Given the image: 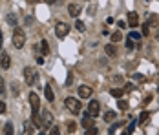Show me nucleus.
<instances>
[{"instance_id":"1","label":"nucleus","mask_w":159,"mask_h":135,"mask_svg":"<svg viewBox=\"0 0 159 135\" xmlns=\"http://www.w3.org/2000/svg\"><path fill=\"white\" fill-rule=\"evenodd\" d=\"M24 44H26V33L20 29V28H16L13 31V46L20 49V47H24Z\"/></svg>"},{"instance_id":"2","label":"nucleus","mask_w":159,"mask_h":135,"mask_svg":"<svg viewBox=\"0 0 159 135\" xmlns=\"http://www.w3.org/2000/svg\"><path fill=\"white\" fill-rule=\"evenodd\" d=\"M66 108H68L71 113H80L82 104L79 102V99H75V97H68V99H66Z\"/></svg>"},{"instance_id":"3","label":"nucleus","mask_w":159,"mask_h":135,"mask_svg":"<svg viewBox=\"0 0 159 135\" xmlns=\"http://www.w3.org/2000/svg\"><path fill=\"white\" fill-rule=\"evenodd\" d=\"M68 33H70V26H68L66 22H57V24H55V35H57L59 38H64Z\"/></svg>"},{"instance_id":"4","label":"nucleus","mask_w":159,"mask_h":135,"mask_svg":"<svg viewBox=\"0 0 159 135\" xmlns=\"http://www.w3.org/2000/svg\"><path fill=\"white\" fill-rule=\"evenodd\" d=\"M24 79H26V82H28L30 86H33V84L37 82L39 75H37V71H35L33 68H24Z\"/></svg>"},{"instance_id":"5","label":"nucleus","mask_w":159,"mask_h":135,"mask_svg":"<svg viewBox=\"0 0 159 135\" xmlns=\"http://www.w3.org/2000/svg\"><path fill=\"white\" fill-rule=\"evenodd\" d=\"M30 106H31L33 113H39V110H40V99H39L37 93H30Z\"/></svg>"},{"instance_id":"6","label":"nucleus","mask_w":159,"mask_h":135,"mask_svg":"<svg viewBox=\"0 0 159 135\" xmlns=\"http://www.w3.org/2000/svg\"><path fill=\"white\" fill-rule=\"evenodd\" d=\"M86 113H88L90 117H97V115H99V101H90Z\"/></svg>"},{"instance_id":"7","label":"nucleus","mask_w":159,"mask_h":135,"mask_svg":"<svg viewBox=\"0 0 159 135\" xmlns=\"http://www.w3.org/2000/svg\"><path fill=\"white\" fill-rule=\"evenodd\" d=\"M92 93H93V90L90 88V86H86V84H82L79 88V97L80 99H88V97H92Z\"/></svg>"},{"instance_id":"8","label":"nucleus","mask_w":159,"mask_h":135,"mask_svg":"<svg viewBox=\"0 0 159 135\" xmlns=\"http://www.w3.org/2000/svg\"><path fill=\"white\" fill-rule=\"evenodd\" d=\"M51 124H53V115L49 113L48 110H44V111H42V128H44V126H49V128H51Z\"/></svg>"},{"instance_id":"9","label":"nucleus","mask_w":159,"mask_h":135,"mask_svg":"<svg viewBox=\"0 0 159 135\" xmlns=\"http://www.w3.org/2000/svg\"><path fill=\"white\" fill-rule=\"evenodd\" d=\"M128 26H130V28H135V26H139V15H137L135 11L128 13Z\"/></svg>"},{"instance_id":"10","label":"nucleus","mask_w":159,"mask_h":135,"mask_svg":"<svg viewBox=\"0 0 159 135\" xmlns=\"http://www.w3.org/2000/svg\"><path fill=\"white\" fill-rule=\"evenodd\" d=\"M0 66H2L4 70H7V68L11 66V59H9V55H7L6 51H2V55H0Z\"/></svg>"},{"instance_id":"11","label":"nucleus","mask_w":159,"mask_h":135,"mask_svg":"<svg viewBox=\"0 0 159 135\" xmlns=\"http://www.w3.org/2000/svg\"><path fill=\"white\" fill-rule=\"evenodd\" d=\"M80 11H82V7H80L79 4H70V6H68V13L71 16H79Z\"/></svg>"},{"instance_id":"12","label":"nucleus","mask_w":159,"mask_h":135,"mask_svg":"<svg viewBox=\"0 0 159 135\" xmlns=\"http://www.w3.org/2000/svg\"><path fill=\"white\" fill-rule=\"evenodd\" d=\"M22 135H33V126L28 122V120L22 124Z\"/></svg>"},{"instance_id":"13","label":"nucleus","mask_w":159,"mask_h":135,"mask_svg":"<svg viewBox=\"0 0 159 135\" xmlns=\"http://www.w3.org/2000/svg\"><path fill=\"white\" fill-rule=\"evenodd\" d=\"M44 95H46V99H48L49 102L55 101V93H53V90H51V86H46V88H44Z\"/></svg>"},{"instance_id":"14","label":"nucleus","mask_w":159,"mask_h":135,"mask_svg":"<svg viewBox=\"0 0 159 135\" xmlns=\"http://www.w3.org/2000/svg\"><path fill=\"white\" fill-rule=\"evenodd\" d=\"M92 126H93V117L88 115V117L82 119V128H84V130H88V128H92Z\"/></svg>"},{"instance_id":"15","label":"nucleus","mask_w":159,"mask_h":135,"mask_svg":"<svg viewBox=\"0 0 159 135\" xmlns=\"http://www.w3.org/2000/svg\"><path fill=\"white\" fill-rule=\"evenodd\" d=\"M104 51H106V55H108V57H115V53H117V49H115V46H113V44H106Z\"/></svg>"},{"instance_id":"16","label":"nucleus","mask_w":159,"mask_h":135,"mask_svg":"<svg viewBox=\"0 0 159 135\" xmlns=\"http://www.w3.org/2000/svg\"><path fill=\"white\" fill-rule=\"evenodd\" d=\"M31 119H33V124H35L37 128H40V130H42V119H40V115H39V113H33Z\"/></svg>"},{"instance_id":"17","label":"nucleus","mask_w":159,"mask_h":135,"mask_svg":"<svg viewBox=\"0 0 159 135\" xmlns=\"http://www.w3.org/2000/svg\"><path fill=\"white\" fill-rule=\"evenodd\" d=\"M4 135H13V124H11V122H6V126H4Z\"/></svg>"},{"instance_id":"18","label":"nucleus","mask_w":159,"mask_h":135,"mask_svg":"<svg viewBox=\"0 0 159 135\" xmlns=\"http://www.w3.org/2000/svg\"><path fill=\"white\" fill-rule=\"evenodd\" d=\"M115 117H117V115H115V111H106V113H104V120H106V122H111V120L115 119Z\"/></svg>"},{"instance_id":"19","label":"nucleus","mask_w":159,"mask_h":135,"mask_svg":"<svg viewBox=\"0 0 159 135\" xmlns=\"http://www.w3.org/2000/svg\"><path fill=\"white\" fill-rule=\"evenodd\" d=\"M150 117V111H141V115H139V124H144L146 120Z\"/></svg>"},{"instance_id":"20","label":"nucleus","mask_w":159,"mask_h":135,"mask_svg":"<svg viewBox=\"0 0 159 135\" xmlns=\"http://www.w3.org/2000/svg\"><path fill=\"white\" fill-rule=\"evenodd\" d=\"M121 38H123L121 31H115V33H111V42H113V44H115V42H121Z\"/></svg>"},{"instance_id":"21","label":"nucleus","mask_w":159,"mask_h":135,"mask_svg":"<svg viewBox=\"0 0 159 135\" xmlns=\"http://www.w3.org/2000/svg\"><path fill=\"white\" fill-rule=\"evenodd\" d=\"M40 51H42V55H48V53H49V46H48L46 40H42V42H40Z\"/></svg>"},{"instance_id":"22","label":"nucleus","mask_w":159,"mask_h":135,"mask_svg":"<svg viewBox=\"0 0 159 135\" xmlns=\"http://www.w3.org/2000/svg\"><path fill=\"white\" fill-rule=\"evenodd\" d=\"M113 97H123V93H125V90H121V88H113V90L110 91Z\"/></svg>"},{"instance_id":"23","label":"nucleus","mask_w":159,"mask_h":135,"mask_svg":"<svg viewBox=\"0 0 159 135\" xmlns=\"http://www.w3.org/2000/svg\"><path fill=\"white\" fill-rule=\"evenodd\" d=\"M121 126H123V122H115V124L111 126L110 130H108V133H110V135H113V133H115V130H117V128H121Z\"/></svg>"},{"instance_id":"24","label":"nucleus","mask_w":159,"mask_h":135,"mask_svg":"<svg viewBox=\"0 0 159 135\" xmlns=\"http://www.w3.org/2000/svg\"><path fill=\"white\" fill-rule=\"evenodd\" d=\"M128 38H132V40H139V38H141V35H139L137 31H130V35H128Z\"/></svg>"},{"instance_id":"25","label":"nucleus","mask_w":159,"mask_h":135,"mask_svg":"<svg viewBox=\"0 0 159 135\" xmlns=\"http://www.w3.org/2000/svg\"><path fill=\"white\" fill-rule=\"evenodd\" d=\"M75 130H77V124H75L73 120H70V122H68V132H70V133H73Z\"/></svg>"},{"instance_id":"26","label":"nucleus","mask_w":159,"mask_h":135,"mask_svg":"<svg viewBox=\"0 0 159 135\" xmlns=\"http://www.w3.org/2000/svg\"><path fill=\"white\" fill-rule=\"evenodd\" d=\"M135 124H137V120H132L130 124H128V128H126V133L130 135L132 132H134V128H135Z\"/></svg>"},{"instance_id":"27","label":"nucleus","mask_w":159,"mask_h":135,"mask_svg":"<svg viewBox=\"0 0 159 135\" xmlns=\"http://www.w3.org/2000/svg\"><path fill=\"white\" fill-rule=\"evenodd\" d=\"M97 132H99V130H97L95 126H92V128H88L84 133H86V135H97Z\"/></svg>"},{"instance_id":"28","label":"nucleus","mask_w":159,"mask_h":135,"mask_svg":"<svg viewBox=\"0 0 159 135\" xmlns=\"http://www.w3.org/2000/svg\"><path fill=\"white\" fill-rule=\"evenodd\" d=\"M119 110H123V111H125V110H128V102H126V101H123V99L119 101Z\"/></svg>"},{"instance_id":"29","label":"nucleus","mask_w":159,"mask_h":135,"mask_svg":"<svg viewBox=\"0 0 159 135\" xmlns=\"http://www.w3.org/2000/svg\"><path fill=\"white\" fill-rule=\"evenodd\" d=\"M75 28H77V31H84V22L82 20H77L75 22Z\"/></svg>"},{"instance_id":"30","label":"nucleus","mask_w":159,"mask_h":135,"mask_svg":"<svg viewBox=\"0 0 159 135\" xmlns=\"http://www.w3.org/2000/svg\"><path fill=\"white\" fill-rule=\"evenodd\" d=\"M49 135H61V130H59L57 126H51V130H49Z\"/></svg>"},{"instance_id":"31","label":"nucleus","mask_w":159,"mask_h":135,"mask_svg":"<svg viewBox=\"0 0 159 135\" xmlns=\"http://www.w3.org/2000/svg\"><path fill=\"white\" fill-rule=\"evenodd\" d=\"M126 47H128V49H134V47H135V40L128 38V40H126Z\"/></svg>"},{"instance_id":"32","label":"nucleus","mask_w":159,"mask_h":135,"mask_svg":"<svg viewBox=\"0 0 159 135\" xmlns=\"http://www.w3.org/2000/svg\"><path fill=\"white\" fill-rule=\"evenodd\" d=\"M7 22H9V24H16V16L13 15V13H11V15H7Z\"/></svg>"},{"instance_id":"33","label":"nucleus","mask_w":159,"mask_h":135,"mask_svg":"<svg viewBox=\"0 0 159 135\" xmlns=\"http://www.w3.org/2000/svg\"><path fill=\"white\" fill-rule=\"evenodd\" d=\"M4 91H6V88H4V79L0 77V95H2Z\"/></svg>"},{"instance_id":"34","label":"nucleus","mask_w":159,"mask_h":135,"mask_svg":"<svg viewBox=\"0 0 159 135\" xmlns=\"http://www.w3.org/2000/svg\"><path fill=\"white\" fill-rule=\"evenodd\" d=\"M6 111V104H4V101H0V113H4Z\"/></svg>"},{"instance_id":"35","label":"nucleus","mask_w":159,"mask_h":135,"mask_svg":"<svg viewBox=\"0 0 159 135\" xmlns=\"http://www.w3.org/2000/svg\"><path fill=\"white\" fill-rule=\"evenodd\" d=\"M44 2H46V4H53V2H55V0H44Z\"/></svg>"},{"instance_id":"36","label":"nucleus","mask_w":159,"mask_h":135,"mask_svg":"<svg viewBox=\"0 0 159 135\" xmlns=\"http://www.w3.org/2000/svg\"><path fill=\"white\" fill-rule=\"evenodd\" d=\"M0 49H2V33H0Z\"/></svg>"},{"instance_id":"37","label":"nucleus","mask_w":159,"mask_h":135,"mask_svg":"<svg viewBox=\"0 0 159 135\" xmlns=\"http://www.w3.org/2000/svg\"><path fill=\"white\" fill-rule=\"evenodd\" d=\"M40 135H46V133H44V132H40Z\"/></svg>"},{"instance_id":"38","label":"nucleus","mask_w":159,"mask_h":135,"mask_svg":"<svg viewBox=\"0 0 159 135\" xmlns=\"http://www.w3.org/2000/svg\"><path fill=\"white\" fill-rule=\"evenodd\" d=\"M30 2H37V0H30Z\"/></svg>"},{"instance_id":"39","label":"nucleus","mask_w":159,"mask_h":135,"mask_svg":"<svg viewBox=\"0 0 159 135\" xmlns=\"http://www.w3.org/2000/svg\"><path fill=\"white\" fill-rule=\"evenodd\" d=\"M123 135H128V133H126V132H125V133H123Z\"/></svg>"}]
</instances>
